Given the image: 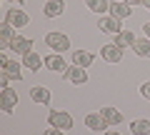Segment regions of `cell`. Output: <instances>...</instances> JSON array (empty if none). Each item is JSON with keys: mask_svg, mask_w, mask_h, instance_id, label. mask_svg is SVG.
<instances>
[{"mask_svg": "<svg viewBox=\"0 0 150 135\" xmlns=\"http://www.w3.org/2000/svg\"><path fill=\"white\" fill-rule=\"evenodd\" d=\"M100 115L105 118L108 125H120L123 123V113L118 108H100Z\"/></svg>", "mask_w": 150, "mask_h": 135, "instance_id": "obj_14", "label": "cell"}, {"mask_svg": "<svg viewBox=\"0 0 150 135\" xmlns=\"http://www.w3.org/2000/svg\"><path fill=\"white\" fill-rule=\"evenodd\" d=\"M130 13H133V10H130V5H128V3H123V0H115V3H110V15H112V18L125 20Z\"/></svg>", "mask_w": 150, "mask_h": 135, "instance_id": "obj_11", "label": "cell"}, {"mask_svg": "<svg viewBox=\"0 0 150 135\" xmlns=\"http://www.w3.org/2000/svg\"><path fill=\"white\" fill-rule=\"evenodd\" d=\"M45 68H48V70H53V73H60V75H63V73H68L70 65L65 63L63 58H60V53H53V55H45Z\"/></svg>", "mask_w": 150, "mask_h": 135, "instance_id": "obj_5", "label": "cell"}, {"mask_svg": "<svg viewBox=\"0 0 150 135\" xmlns=\"http://www.w3.org/2000/svg\"><path fill=\"white\" fill-rule=\"evenodd\" d=\"M130 130H133V135H150V120H133Z\"/></svg>", "mask_w": 150, "mask_h": 135, "instance_id": "obj_20", "label": "cell"}, {"mask_svg": "<svg viewBox=\"0 0 150 135\" xmlns=\"http://www.w3.org/2000/svg\"><path fill=\"white\" fill-rule=\"evenodd\" d=\"M143 5H145V8H148V10H150V0H143Z\"/></svg>", "mask_w": 150, "mask_h": 135, "instance_id": "obj_28", "label": "cell"}, {"mask_svg": "<svg viewBox=\"0 0 150 135\" xmlns=\"http://www.w3.org/2000/svg\"><path fill=\"white\" fill-rule=\"evenodd\" d=\"M48 123H50V128L70 130V128H73V115L65 113V110H53V113L48 115Z\"/></svg>", "mask_w": 150, "mask_h": 135, "instance_id": "obj_1", "label": "cell"}, {"mask_svg": "<svg viewBox=\"0 0 150 135\" xmlns=\"http://www.w3.org/2000/svg\"><path fill=\"white\" fill-rule=\"evenodd\" d=\"M143 30H145V35L150 38V23H145V28H143Z\"/></svg>", "mask_w": 150, "mask_h": 135, "instance_id": "obj_25", "label": "cell"}, {"mask_svg": "<svg viewBox=\"0 0 150 135\" xmlns=\"http://www.w3.org/2000/svg\"><path fill=\"white\" fill-rule=\"evenodd\" d=\"M98 28H100L103 33H112V35L123 33V25H120V20H118V18H112V15H108V18H100Z\"/></svg>", "mask_w": 150, "mask_h": 135, "instance_id": "obj_7", "label": "cell"}, {"mask_svg": "<svg viewBox=\"0 0 150 135\" xmlns=\"http://www.w3.org/2000/svg\"><path fill=\"white\" fill-rule=\"evenodd\" d=\"M140 95H143L145 100H150V83H143V85H140Z\"/></svg>", "mask_w": 150, "mask_h": 135, "instance_id": "obj_22", "label": "cell"}, {"mask_svg": "<svg viewBox=\"0 0 150 135\" xmlns=\"http://www.w3.org/2000/svg\"><path fill=\"white\" fill-rule=\"evenodd\" d=\"M103 135H120V133H118V130H105Z\"/></svg>", "mask_w": 150, "mask_h": 135, "instance_id": "obj_26", "label": "cell"}, {"mask_svg": "<svg viewBox=\"0 0 150 135\" xmlns=\"http://www.w3.org/2000/svg\"><path fill=\"white\" fill-rule=\"evenodd\" d=\"M20 68H25V65L15 63V60H8V65H5V68H3V75H5L8 80H20V78H23Z\"/></svg>", "mask_w": 150, "mask_h": 135, "instance_id": "obj_15", "label": "cell"}, {"mask_svg": "<svg viewBox=\"0 0 150 135\" xmlns=\"http://www.w3.org/2000/svg\"><path fill=\"white\" fill-rule=\"evenodd\" d=\"M30 98L35 103H40V105H48L50 103V90L43 88V85H35V88H30Z\"/></svg>", "mask_w": 150, "mask_h": 135, "instance_id": "obj_17", "label": "cell"}, {"mask_svg": "<svg viewBox=\"0 0 150 135\" xmlns=\"http://www.w3.org/2000/svg\"><path fill=\"white\" fill-rule=\"evenodd\" d=\"M5 20L10 23L13 28H25L28 23H30V18H28V13H25V10H18V8H8Z\"/></svg>", "mask_w": 150, "mask_h": 135, "instance_id": "obj_3", "label": "cell"}, {"mask_svg": "<svg viewBox=\"0 0 150 135\" xmlns=\"http://www.w3.org/2000/svg\"><path fill=\"white\" fill-rule=\"evenodd\" d=\"M33 40L30 38H20V35H15V40L10 43V50H15V53H20V55H28V53H33Z\"/></svg>", "mask_w": 150, "mask_h": 135, "instance_id": "obj_12", "label": "cell"}, {"mask_svg": "<svg viewBox=\"0 0 150 135\" xmlns=\"http://www.w3.org/2000/svg\"><path fill=\"white\" fill-rule=\"evenodd\" d=\"M100 58L108 60V63H120V60H123V48L115 45V43H108V45L100 48Z\"/></svg>", "mask_w": 150, "mask_h": 135, "instance_id": "obj_4", "label": "cell"}, {"mask_svg": "<svg viewBox=\"0 0 150 135\" xmlns=\"http://www.w3.org/2000/svg\"><path fill=\"white\" fill-rule=\"evenodd\" d=\"M93 60H95V55L88 53V50H75V53H73V65H80V68H90Z\"/></svg>", "mask_w": 150, "mask_h": 135, "instance_id": "obj_13", "label": "cell"}, {"mask_svg": "<svg viewBox=\"0 0 150 135\" xmlns=\"http://www.w3.org/2000/svg\"><path fill=\"white\" fill-rule=\"evenodd\" d=\"M63 13H65V3H63V0H48L45 8H43V15L45 18H60Z\"/></svg>", "mask_w": 150, "mask_h": 135, "instance_id": "obj_9", "label": "cell"}, {"mask_svg": "<svg viewBox=\"0 0 150 135\" xmlns=\"http://www.w3.org/2000/svg\"><path fill=\"white\" fill-rule=\"evenodd\" d=\"M8 3H18V5H25V0H8Z\"/></svg>", "mask_w": 150, "mask_h": 135, "instance_id": "obj_27", "label": "cell"}, {"mask_svg": "<svg viewBox=\"0 0 150 135\" xmlns=\"http://www.w3.org/2000/svg\"><path fill=\"white\" fill-rule=\"evenodd\" d=\"M65 78H68L73 85H83V83H88V73H85V68H80V65H73V68H68Z\"/></svg>", "mask_w": 150, "mask_h": 135, "instance_id": "obj_8", "label": "cell"}, {"mask_svg": "<svg viewBox=\"0 0 150 135\" xmlns=\"http://www.w3.org/2000/svg\"><path fill=\"white\" fill-rule=\"evenodd\" d=\"M133 50L138 58H150V40H135Z\"/></svg>", "mask_w": 150, "mask_h": 135, "instance_id": "obj_21", "label": "cell"}, {"mask_svg": "<svg viewBox=\"0 0 150 135\" xmlns=\"http://www.w3.org/2000/svg\"><path fill=\"white\" fill-rule=\"evenodd\" d=\"M23 65L35 73V70H40V65H45V58H40L38 53H28V55H23Z\"/></svg>", "mask_w": 150, "mask_h": 135, "instance_id": "obj_16", "label": "cell"}, {"mask_svg": "<svg viewBox=\"0 0 150 135\" xmlns=\"http://www.w3.org/2000/svg\"><path fill=\"white\" fill-rule=\"evenodd\" d=\"M45 135H65V130H58V128H48Z\"/></svg>", "mask_w": 150, "mask_h": 135, "instance_id": "obj_23", "label": "cell"}, {"mask_svg": "<svg viewBox=\"0 0 150 135\" xmlns=\"http://www.w3.org/2000/svg\"><path fill=\"white\" fill-rule=\"evenodd\" d=\"M123 3H128V5H138V3H143V0H123Z\"/></svg>", "mask_w": 150, "mask_h": 135, "instance_id": "obj_24", "label": "cell"}, {"mask_svg": "<svg viewBox=\"0 0 150 135\" xmlns=\"http://www.w3.org/2000/svg\"><path fill=\"white\" fill-rule=\"evenodd\" d=\"M85 125L93 130V133H100V130H105V128H108L105 118H103L100 113H88V115H85Z\"/></svg>", "mask_w": 150, "mask_h": 135, "instance_id": "obj_10", "label": "cell"}, {"mask_svg": "<svg viewBox=\"0 0 150 135\" xmlns=\"http://www.w3.org/2000/svg\"><path fill=\"white\" fill-rule=\"evenodd\" d=\"M85 5L90 8L93 13H98V15H103V13H110V3H108V0H85Z\"/></svg>", "mask_w": 150, "mask_h": 135, "instance_id": "obj_19", "label": "cell"}, {"mask_svg": "<svg viewBox=\"0 0 150 135\" xmlns=\"http://www.w3.org/2000/svg\"><path fill=\"white\" fill-rule=\"evenodd\" d=\"M135 35L130 30H123V33H118V35H115V45H120V48H133L135 45Z\"/></svg>", "mask_w": 150, "mask_h": 135, "instance_id": "obj_18", "label": "cell"}, {"mask_svg": "<svg viewBox=\"0 0 150 135\" xmlns=\"http://www.w3.org/2000/svg\"><path fill=\"white\" fill-rule=\"evenodd\" d=\"M15 103H18L15 90H13V88H3V90H0V108H3V113H13Z\"/></svg>", "mask_w": 150, "mask_h": 135, "instance_id": "obj_6", "label": "cell"}, {"mask_svg": "<svg viewBox=\"0 0 150 135\" xmlns=\"http://www.w3.org/2000/svg\"><path fill=\"white\" fill-rule=\"evenodd\" d=\"M45 43H48V48H53L55 53L70 50V38L63 35V33H48V35H45Z\"/></svg>", "mask_w": 150, "mask_h": 135, "instance_id": "obj_2", "label": "cell"}]
</instances>
